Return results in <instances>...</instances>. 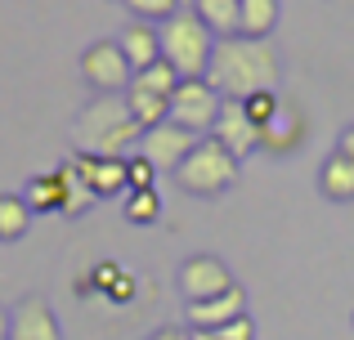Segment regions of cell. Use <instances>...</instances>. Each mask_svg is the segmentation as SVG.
I'll use <instances>...</instances> for the list:
<instances>
[{
    "label": "cell",
    "instance_id": "6da1fadb",
    "mask_svg": "<svg viewBox=\"0 0 354 340\" xmlns=\"http://www.w3.org/2000/svg\"><path fill=\"white\" fill-rule=\"evenodd\" d=\"M278 77H283V63H278V50L269 41H251V36L216 41L207 81L225 99H251L260 90H278Z\"/></svg>",
    "mask_w": 354,
    "mask_h": 340
},
{
    "label": "cell",
    "instance_id": "7a4b0ae2",
    "mask_svg": "<svg viewBox=\"0 0 354 340\" xmlns=\"http://www.w3.org/2000/svg\"><path fill=\"white\" fill-rule=\"evenodd\" d=\"M72 139L77 152H95V157H130L139 152L144 126L126 108V94H95L72 121Z\"/></svg>",
    "mask_w": 354,
    "mask_h": 340
},
{
    "label": "cell",
    "instance_id": "3957f363",
    "mask_svg": "<svg viewBox=\"0 0 354 340\" xmlns=\"http://www.w3.org/2000/svg\"><path fill=\"white\" fill-rule=\"evenodd\" d=\"M157 32H162V59L180 72V81H193V77H207L211 72L216 32H211L193 9H180V14L166 18Z\"/></svg>",
    "mask_w": 354,
    "mask_h": 340
},
{
    "label": "cell",
    "instance_id": "277c9868",
    "mask_svg": "<svg viewBox=\"0 0 354 340\" xmlns=\"http://www.w3.org/2000/svg\"><path fill=\"white\" fill-rule=\"evenodd\" d=\"M238 166L242 161L234 157V152L207 134V139H198L189 148V157L180 161L175 183H180L184 192H193V197H220V192H229L238 183Z\"/></svg>",
    "mask_w": 354,
    "mask_h": 340
},
{
    "label": "cell",
    "instance_id": "5b68a950",
    "mask_svg": "<svg viewBox=\"0 0 354 340\" xmlns=\"http://www.w3.org/2000/svg\"><path fill=\"white\" fill-rule=\"evenodd\" d=\"M220 103H225V94H220L207 77L180 81L175 94H171V121H180L184 130H193V134H211V126H216V117H220Z\"/></svg>",
    "mask_w": 354,
    "mask_h": 340
},
{
    "label": "cell",
    "instance_id": "8992f818",
    "mask_svg": "<svg viewBox=\"0 0 354 340\" xmlns=\"http://www.w3.org/2000/svg\"><path fill=\"white\" fill-rule=\"evenodd\" d=\"M81 77L95 94H126V86L135 81L126 54H121L117 41H95L81 50Z\"/></svg>",
    "mask_w": 354,
    "mask_h": 340
},
{
    "label": "cell",
    "instance_id": "52a82bcc",
    "mask_svg": "<svg viewBox=\"0 0 354 340\" xmlns=\"http://www.w3.org/2000/svg\"><path fill=\"white\" fill-rule=\"evenodd\" d=\"M310 143V117L296 99H283V108L274 112V121L260 126V152L265 157H292Z\"/></svg>",
    "mask_w": 354,
    "mask_h": 340
},
{
    "label": "cell",
    "instance_id": "ba28073f",
    "mask_svg": "<svg viewBox=\"0 0 354 340\" xmlns=\"http://www.w3.org/2000/svg\"><path fill=\"white\" fill-rule=\"evenodd\" d=\"M175 282H180V291H184V305H193V300H211V296H220V291H229L234 287V273H229V264L220 260V255L198 251L175 269Z\"/></svg>",
    "mask_w": 354,
    "mask_h": 340
},
{
    "label": "cell",
    "instance_id": "9c48e42d",
    "mask_svg": "<svg viewBox=\"0 0 354 340\" xmlns=\"http://www.w3.org/2000/svg\"><path fill=\"white\" fill-rule=\"evenodd\" d=\"M198 143V134L184 130L180 121H162L153 126V130H144V139H139V152H144L148 161H153L157 170H180V161L189 157V148Z\"/></svg>",
    "mask_w": 354,
    "mask_h": 340
},
{
    "label": "cell",
    "instance_id": "30bf717a",
    "mask_svg": "<svg viewBox=\"0 0 354 340\" xmlns=\"http://www.w3.org/2000/svg\"><path fill=\"white\" fill-rule=\"evenodd\" d=\"M211 139L225 143L238 161L251 157V152H260V130H256V121L247 117L242 99H225V103H220V117H216V126H211Z\"/></svg>",
    "mask_w": 354,
    "mask_h": 340
},
{
    "label": "cell",
    "instance_id": "8fae6325",
    "mask_svg": "<svg viewBox=\"0 0 354 340\" xmlns=\"http://www.w3.org/2000/svg\"><path fill=\"white\" fill-rule=\"evenodd\" d=\"M9 340H63L59 314L45 296H23L9 309Z\"/></svg>",
    "mask_w": 354,
    "mask_h": 340
},
{
    "label": "cell",
    "instance_id": "7c38bea8",
    "mask_svg": "<svg viewBox=\"0 0 354 340\" xmlns=\"http://www.w3.org/2000/svg\"><path fill=\"white\" fill-rule=\"evenodd\" d=\"M72 166L90 183L95 197H126V157H95V152H72Z\"/></svg>",
    "mask_w": 354,
    "mask_h": 340
},
{
    "label": "cell",
    "instance_id": "4fadbf2b",
    "mask_svg": "<svg viewBox=\"0 0 354 340\" xmlns=\"http://www.w3.org/2000/svg\"><path fill=\"white\" fill-rule=\"evenodd\" d=\"M247 314V291L238 287H229V291H220V296H211V300H193V305H184V318H189V327H225V323H234V318Z\"/></svg>",
    "mask_w": 354,
    "mask_h": 340
},
{
    "label": "cell",
    "instance_id": "5bb4252c",
    "mask_svg": "<svg viewBox=\"0 0 354 340\" xmlns=\"http://www.w3.org/2000/svg\"><path fill=\"white\" fill-rule=\"evenodd\" d=\"M117 45H121V54H126L130 72H148L162 59V32H157L153 23H139V18H130L117 32Z\"/></svg>",
    "mask_w": 354,
    "mask_h": 340
},
{
    "label": "cell",
    "instance_id": "9a60e30c",
    "mask_svg": "<svg viewBox=\"0 0 354 340\" xmlns=\"http://www.w3.org/2000/svg\"><path fill=\"white\" fill-rule=\"evenodd\" d=\"M319 192L328 201H354V161L332 148L319 166Z\"/></svg>",
    "mask_w": 354,
    "mask_h": 340
},
{
    "label": "cell",
    "instance_id": "2e32d148",
    "mask_svg": "<svg viewBox=\"0 0 354 340\" xmlns=\"http://www.w3.org/2000/svg\"><path fill=\"white\" fill-rule=\"evenodd\" d=\"M126 108L135 112V121L144 126V130H153V126L171 121V99L157 94V90H144L139 81H130V86H126Z\"/></svg>",
    "mask_w": 354,
    "mask_h": 340
},
{
    "label": "cell",
    "instance_id": "e0dca14e",
    "mask_svg": "<svg viewBox=\"0 0 354 340\" xmlns=\"http://www.w3.org/2000/svg\"><path fill=\"white\" fill-rule=\"evenodd\" d=\"M278 0H242L238 14V36H251V41H269V32L278 27Z\"/></svg>",
    "mask_w": 354,
    "mask_h": 340
},
{
    "label": "cell",
    "instance_id": "ac0fdd59",
    "mask_svg": "<svg viewBox=\"0 0 354 340\" xmlns=\"http://www.w3.org/2000/svg\"><path fill=\"white\" fill-rule=\"evenodd\" d=\"M193 14L216 32V41H225V36H238L242 0H193Z\"/></svg>",
    "mask_w": 354,
    "mask_h": 340
},
{
    "label": "cell",
    "instance_id": "d6986e66",
    "mask_svg": "<svg viewBox=\"0 0 354 340\" xmlns=\"http://www.w3.org/2000/svg\"><path fill=\"white\" fill-rule=\"evenodd\" d=\"M23 201L36 210V215H50V210H59V215H63V179H59V170L32 174L27 188H23Z\"/></svg>",
    "mask_w": 354,
    "mask_h": 340
},
{
    "label": "cell",
    "instance_id": "ffe728a7",
    "mask_svg": "<svg viewBox=\"0 0 354 340\" xmlns=\"http://www.w3.org/2000/svg\"><path fill=\"white\" fill-rule=\"evenodd\" d=\"M59 179H63V215L68 219H81V215H90V206H95V192H90V183L77 174V166L72 161H63L59 166Z\"/></svg>",
    "mask_w": 354,
    "mask_h": 340
},
{
    "label": "cell",
    "instance_id": "44dd1931",
    "mask_svg": "<svg viewBox=\"0 0 354 340\" xmlns=\"http://www.w3.org/2000/svg\"><path fill=\"white\" fill-rule=\"evenodd\" d=\"M36 210L23 201V192H0V242H18L27 237Z\"/></svg>",
    "mask_w": 354,
    "mask_h": 340
},
{
    "label": "cell",
    "instance_id": "7402d4cb",
    "mask_svg": "<svg viewBox=\"0 0 354 340\" xmlns=\"http://www.w3.org/2000/svg\"><path fill=\"white\" fill-rule=\"evenodd\" d=\"M121 215H126L130 224H157V215H162V197H157V188L126 192V197H121Z\"/></svg>",
    "mask_w": 354,
    "mask_h": 340
},
{
    "label": "cell",
    "instance_id": "603a6c76",
    "mask_svg": "<svg viewBox=\"0 0 354 340\" xmlns=\"http://www.w3.org/2000/svg\"><path fill=\"white\" fill-rule=\"evenodd\" d=\"M121 5L130 9V18H139V23H153V27H162L166 18L180 14V0H121Z\"/></svg>",
    "mask_w": 354,
    "mask_h": 340
},
{
    "label": "cell",
    "instance_id": "cb8c5ba5",
    "mask_svg": "<svg viewBox=\"0 0 354 340\" xmlns=\"http://www.w3.org/2000/svg\"><path fill=\"white\" fill-rule=\"evenodd\" d=\"M135 81H139L144 90H157V94H166V99H171V94H175V86H180V72H175L166 59H157L148 72H135Z\"/></svg>",
    "mask_w": 354,
    "mask_h": 340
},
{
    "label": "cell",
    "instance_id": "d4e9b609",
    "mask_svg": "<svg viewBox=\"0 0 354 340\" xmlns=\"http://www.w3.org/2000/svg\"><path fill=\"white\" fill-rule=\"evenodd\" d=\"M144 188H157V166L144 152H130L126 157V192H144Z\"/></svg>",
    "mask_w": 354,
    "mask_h": 340
},
{
    "label": "cell",
    "instance_id": "484cf974",
    "mask_svg": "<svg viewBox=\"0 0 354 340\" xmlns=\"http://www.w3.org/2000/svg\"><path fill=\"white\" fill-rule=\"evenodd\" d=\"M242 108H247V117L256 121V130H260V126H269V121H274V112L283 108V94H278V90H260V94L242 99Z\"/></svg>",
    "mask_w": 354,
    "mask_h": 340
},
{
    "label": "cell",
    "instance_id": "4316f807",
    "mask_svg": "<svg viewBox=\"0 0 354 340\" xmlns=\"http://www.w3.org/2000/svg\"><path fill=\"white\" fill-rule=\"evenodd\" d=\"M216 332H220V340H256V323L242 314V318H234V323L216 327Z\"/></svg>",
    "mask_w": 354,
    "mask_h": 340
},
{
    "label": "cell",
    "instance_id": "83f0119b",
    "mask_svg": "<svg viewBox=\"0 0 354 340\" xmlns=\"http://www.w3.org/2000/svg\"><path fill=\"white\" fill-rule=\"evenodd\" d=\"M135 287H139V282L130 278V273H121V278L113 282V287H108V296H113V300H121V305H126V300L135 296Z\"/></svg>",
    "mask_w": 354,
    "mask_h": 340
},
{
    "label": "cell",
    "instance_id": "f1b7e54d",
    "mask_svg": "<svg viewBox=\"0 0 354 340\" xmlns=\"http://www.w3.org/2000/svg\"><path fill=\"white\" fill-rule=\"evenodd\" d=\"M148 340H189V327H157Z\"/></svg>",
    "mask_w": 354,
    "mask_h": 340
},
{
    "label": "cell",
    "instance_id": "f546056e",
    "mask_svg": "<svg viewBox=\"0 0 354 340\" xmlns=\"http://www.w3.org/2000/svg\"><path fill=\"white\" fill-rule=\"evenodd\" d=\"M337 152H346V157L354 161V121L346 126V130H341V139H337Z\"/></svg>",
    "mask_w": 354,
    "mask_h": 340
},
{
    "label": "cell",
    "instance_id": "4dcf8cb0",
    "mask_svg": "<svg viewBox=\"0 0 354 340\" xmlns=\"http://www.w3.org/2000/svg\"><path fill=\"white\" fill-rule=\"evenodd\" d=\"M189 340H220L216 327H189Z\"/></svg>",
    "mask_w": 354,
    "mask_h": 340
},
{
    "label": "cell",
    "instance_id": "1f68e13d",
    "mask_svg": "<svg viewBox=\"0 0 354 340\" xmlns=\"http://www.w3.org/2000/svg\"><path fill=\"white\" fill-rule=\"evenodd\" d=\"M0 340H9V309H0Z\"/></svg>",
    "mask_w": 354,
    "mask_h": 340
}]
</instances>
